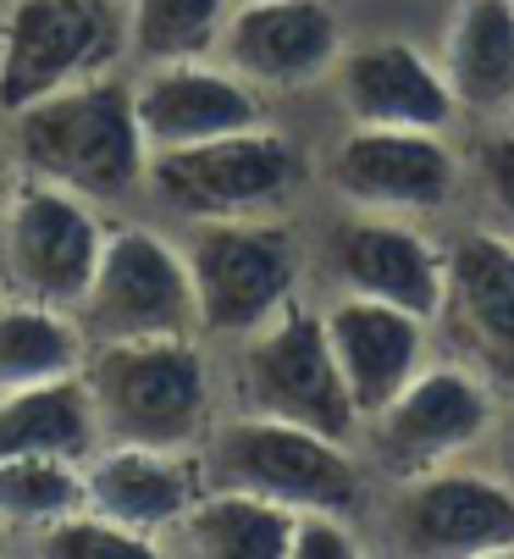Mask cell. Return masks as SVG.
<instances>
[{
    "label": "cell",
    "mask_w": 514,
    "mask_h": 559,
    "mask_svg": "<svg viewBox=\"0 0 514 559\" xmlns=\"http://www.w3.org/2000/svg\"><path fill=\"white\" fill-rule=\"evenodd\" d=\"M315 200V117L277 111L254 128L183 150H155L144 173V216L183 227L222 216H283Z\"/></svg>",
    "instance_id": "cell-1"
},
{
    "label": "cell",
    "mask_w": 514,
    "mask_h": 559,
    "mask_svg": "<svg viewBox=\"0 0 514 559\" xmlns=\"http://www.w3.org/2000/svg\"><path fill=\"white\" fill-rule=\"evenodd\" d=\"M7 144L17 155V173L72 189L111 216L144 211V173L150 144L133 111V78H89V84L56 90L34 106L0 117Z\"/></svg>",
    "instance_id": "cell-2"
},
{
    "label": "cell",
    "mask_w": 514,
    "mask_h": 559,
    "mask_svg": "<svg viewBox=\"0 0 514 559\" xmlns=\"http://www.w3.org/2000/svg\"><path fill=\"white\" fill-rule=\"evenodd\" d=\"M77 377L95 405L100 443L200 449L227 411L216 344L200 333L89 344Z\"/></svg>",
    "instance_id": "cell-3"
},
{
    "label": "cell",
    "mask_w": 514,
    "mask_h": 559,
    "mask_svg": "<svg viewBox=\"0 0 514 559\" xmlns=\"http://www.w3.org/2000/svg\"><path fill=\"white\" fill-rule=\"evenodd\" d=\"M189 261L200 338L232 344L266 328L277 310L310 294V233L304 211L283 216H222L171 227Z\"/></svg>",
    "instance_id": "cell-4"
},
{
    "label": "cell",
    "mask_w": 514,
    "mask_h": 559,
    "mask_svg": "<svg viewBox=\"0 0 514 559\" xmlns=\"http://www.w3.org/2000/svg\"><path fill=\"white\" fill-rule=\"evenodd\" d=\"M366 532L387 559H514V483L487 454L393 476L371 493Z\"/></svg>",
    "instance_id": "cell-5"
},
{
    "label": "cell",
    "mask_w": 514,
    "mask_h": 559,
    "mask_svg": "<svg viewBox=\"0 0 514 559\" xmlns=\"http://www.w3.org/2000/svg\"><path fill=\"white\" fill-rule=\"evenodd\" d=\"M315 200L454 222L465 211V133L349 128L315 117Z\"/></svg>",
    "instance_id": "cell-6"
},
{
    "label": "cell",
    "mask_w": 514,
    "mask_h": 559,
    "mask_svg": "<svg viewBox=\"0 0 514 559\" xmlns=\"http://www.w3.org/2000/svg\"><path fill=\"white\" fill-rule=\"evenodd\" d=\"M205 483L261 493L283 510H349L366 515L376 476L349 438H326L315 427L272 421V416H243L222 411L211 438L200 443Z\"/></svg>",
    "instance_id": "cell-7"
},
{
    "label": "cell",
    "mask_w": 514,
    "mask_h": 559,
    "mask_svg": "<svg viewBox=\"0 0 514 559\" xmlns=\"http://www.w3.org/2000/svg\"><path fill=\"white\" fill-rule=\"evenodd\" d=\"M222 360V405L243 416H272L294 427H315L326 438H360V411L337 377L315 294L277 310L266 328L232 344H216Z\"/></svg>",
    "instance_id": "cell-8"
},
{
    "label": "cell",
    "mask_w": 514,
    "mask_h": 559,
    "mask_svg": "<svg viewBox=\"0 0 514 559\" xmlns=\"http://www.w3.org/2000/svg\"><path fill=\"white\" fill-rule=\"evenodd\" d=\"M321 122L349 128H438L465 133L459 106L443 84V67L426 39V17L366 12L343 39L326 84L315 95Z\"/></svg>",
    "instance_id": "cell-9"
},
{
    "label": "cell",
    "mask_w": 514,
    "mask_h": 559,
    "mask_svg": "<svg viewBox=\"0 0 514 559\" xmlns=\"http://www.w3.org/2000/svg\"><path fill=\"white\" fill-rule=\"evenodd\" d=\"M304 233H310V294L387 299V305H404L420 316L438 310L449 222L310 200Z\"/></svg>",
    "instance_id": "cell-10"
},
{
    "label": "cell",
    "mask_w": 514,
    "mask_h": 559,
    "mask_svg": "<svg viewBox=\"0 0 514 559\" xmlns=\"http://www.w3.org/2000/svg\"><path fill=\"white\" fill-rule=\"evenodd\" d=\"M72 322L83 344H128V338H178L200 333L194 283L183 245L166 222L133 211L117 216L106 233V250L95 261L89 288L77 294Z\"/></svg>",
    "instance_id": "cell-11"
},
{
    "label": "cell",
    "mask_w": 514,
    "mask_h": 559,
    "mask_svg": "<svg viewBox=\"0 0 514 559\" xmlns=\"http://www.w3.org/2000/svg\"><path fill=\"white\" fill-rule=\"evenodd\" d=\"M128 67V0H0V117Z\"/></svg>",
    "instance_id": "cell-12"
},
{
    "label": "cell",
    "mask_w": 514,
    "mask_h": 559,
    "mask_svg": "<svg viewBox=\"0 0 514 559\" xmlns=\"http://www.w3.org/2000/svg\"><path fill=\"white\" fill-rule=\"evenodd\" d=\"M498 411H503V393L481 371L438 349V360H426V371L409 388H398L376 416L360 421L355 443L376 483H393V476H415V471L481 454L498 427Z\"/></svg>",
    "instance_id": "cell-13"
},
{
    "label": "cell",
    "mask_w": 514,
    "mask_h": 559,
    "mask_svg": "<svg viewBox=\"0 0 514 559\" xmlns=\"http://www.w3.org/2000/svg\"><path fill=\"white\" fill-rule=\"evenodd\" d=\"M355 28L343 0H238L216 61L232 67L249 90H261L277 111H310L326 72Z\"/></svg>",
    "instance_id": "cell-14"
},
{
    "label": "cell",
    "mask_w": 514,
    "mask_h": 559,
    "mask_svg": "<svg viewBox=\"0 0 514 559\" xmlns=\"http://www.w3.org/2000/svg\"><path fill=\"white\" fill-rule=\"evenodd\" d=\"M111 222V211L89 205L72 189L17 178L7 211H0V288L12 299L72 310L95 277Z\"/></svg>",
    "instance_id": "cell-15"
},
{
    "label": "cell",
    "mask_w": 514,
    "mask_h": 559,
    "mask_svg": "<svg viewBox=\"0 0 514 559\" xmlns=\"http://www.w3.org/2000/svg\"><path fill=\"white\" fill-rule=\"evenodd\" d=\"M432 333L449 360H465L498 393H514V245L503 233L470 216L449 222Z\"/></svg>",
    "instance_id": "cell-16"
},
{
    "label": "cell",
    "mask_w": 514,
    "mask_h": 559,
    "mask_svg": "<svg viewBox=\"0 0 514 559\" xmlns=\"http://www.w3.org/2000/svg\"><path fill=\"white\" fill-rule=\"evenodd\" d=\"M315 305H321L337 377L349 388L360 421L376 416L398 388H409L426 371V360H438L432 316L387 299H355V294H315Z\"/></svg>",
    "instance_id": "cell-17"
},
{
    "label": "cell",
    "mask_w": 514,
    "mask_h": 559,
    "mask_svg": "<svg viewBox=\"0 0 514 559\" xmlns=\"http://www.w3.org/2000/svg\"><path fill=\"white\" fill-rule=\"evenodd\" d=\"M133 78V111L144 128L150 155L155 150H183L216 133H238L277 117V106L249 90L232 67H222L216 56L200 61H160V67H128Z\"/></svg>",
    "instance_id": "cell-18"
},
{
    "label": "cell",
    "mask_w": 514,
    "mask_h": 559,
    "mask_svg": "<svg viewBox=\"0 0 514 559\" xmlns=\"http://www.w3.org/2000/svg\"><path fill=\"white\" fill-rule=\"evenodd\" d=\"M426 39L465 128L514 117V0H438Z\"/></svg>",
    "instance_id": "cell-19"
},
{
    "label": "cell",
    "mask_w": 514,
    "mask_h": 559,
    "mask_svg": "<svg viewBox=\"0 0 514 559\" xmlns=\"http://www.w3.org/2000/svg\"><path fill=\"white\" fill-rule=\"evenodd\" d=\"M205 493L200 449H150V443H100L83 460V504L111 515L117 526L155 543L171 532L194 499Z\"/></svg>",
    "instance_id": "cell-20"
},
{
    "label": "cell",
    "mask_w": 514,
    "mask_h": 559,
    "mask_svg": "<svg viewBox=\"0 0 514 559\" xmlns=\"http://www.w3.org/2000/svg\"><path fill=\"white\" fill-rule=\"evenodd\" d=\"M288 537L294 510L243 488L205 483V493L160 537V559H288Z\"/></svg>",
    "instance_id": "cell-21"
},
{
    "label": "cell",
    "mask_w": 514,
    "mask_h": 559,
    "mask_svg": "<svg viewBox=\"0 0 514 559\" xmlns=\"http://www.w3.org/2000/svg\"><path fill=\"white\" fill-rule=\"evenodd\" d=\"M95 449H100V421L77 371L0 399V460H17V454L89 460Z\"/></svg>",
    "instance_id": "cell-22"
},
{
    "label": "cell",
    "mask_w": 514,
    "mask_h": 559,
    "mask_svg": "<svg viewBox=\"0 0 514 559\" xmlns=\"http://www.w3.org/2000/svg\"><path fill=\"white\" fill-rule=\"evenodd\" d=\"M83 349L89 344H83L72 310L0 294V399L17 388L72 377L83 366Z\"/></svg>",
    "instance_id": "cell-23"
},
{
    "label": "cell",
    "mask_w": 514,
    "mask_h": 559,
    "mask_svg": "<svg viewBox=\"0 0 514 559\" xmlns=\"http://www.w3.org/2000/svg\"><path fill=\"white\" fill-rule=\"evenodd\" d=\"M238 0H128V61H200L216 56Z\"/></svg>",
    "instance_id": "cell-24"
},
{
    "label": "cell",
    "mask_w": 514,
    "mask_h": 559,
    "mask_svg": "<svg viewBox=\"0 0 514 559\" xmlns=\"http://www.w3.org/2000/svg\"><path fill=\"white\" fill-rule=\"evenodd\" d=\"M83 510V460L61 454H17L0 460V521L17 537V554L34 532Z\"/></svg>",
    "instance_id": "cell-25"
},
{
    "label": "cell",
    "mask_w": 514,
    "mask_h": 559,
    "mask_svg": "<svg viewBox=\"0 0 514 559\" xmlns=\"http://www.w3.org/2000/svg\"><path fill=\"white\" fill-rule=\"evenodd\" d=\"M514 245V122L465 128V211Z\"/></svg>",
    "instance_id": "cell-26"
},
{
    "label": "cell",
    "mask_w": 514,
    "mask_h": 559,
    "mask_svg": "<svg viewBox=\"0 0 514 559\" xmlns=\"http://www.w3.org/2000/svg\"><path fill=\"white\" fill-rule=\"evenodd\" d=\"M23 554H34V559H160L150 537L117 526L111 515H100L89 504L72 510L56 526H45V532H34L23 543Z\"/></svg>",
    "instance_id": "cell-27"
},
{
    "label": "cell",
    "mask_w": 514,
    "mask_h": 559,
    "mask_svg": "<svg viewBox=\"0 0 514 559\" xmlns=\"http://www.w3.org/2000/svg\"><path fill=\"white\" fill-rule=\"evenodd\" d=\"M288 559H376L366 515L349 510H299L294 515V537H288Z\"/></svg>",
    "instance_id": "cell-28"
},
{
    "label": "cell",
    "mask_w": 514,
    "mask_h": 559,
    "mask_svg": "<svg viewBox=\"0 0 514 559\" xmlns=\"http://www.w3.org/2000/svg\"><path fill=\"white\" fill-rule=\"evenodd\" d=\"M509 483H514V393H503V411H498V427H492V438H487V449H481Z\"/></svg>",
    "instance_id": "cell-29"
},
{
    "label": "cell",
    "mask_w": 514,
    "mask_h": 559,
    "mask_svg": "<svg viewBox=\"0 0 514 559\" xmlns=\"http://www.w3.org/2000/svg\"><path fill=\"white\" fill-rule=\"evenodd\" d=\"M17 178H23V173H17V155H12V144H7V128H0V211H7Z\"/></svg>",
    "instance_id": "cell-30"
},
{
    "label": "cell",
    "mask_w": 514,
    "mask_h": 559,
    "mask_svg": "<svg viewBox=\"0 0 514 559\" xmlns=\"http://www.w3.org/2000/svg\"><path fill=\"white\" fill-rule=\"evenodd\" d=\"M355 17H366V12H409V17H432V12H415L409 0H343Z\"/></svg>",
    "instance_id": "cell-31"
},
{
    "label": "cell",
    "mask_w": 514,
    "mask_h": 559,
    "mask_svg": "<svg viewBox=\"0 0 514 559\" xmlns=\"http://www.w3.org/2000/svg\"><path fill=\"white\" fill-rule=\"evenodd\" d=\"M7 554H17V537L7 532V521H0V559H7Z\"/></svg>",
    "instance_id": "cell-32"
},
{
    "label": "cell",
    "mask_w": 514,
    "mask_h": 559,
    "mask_svg": "<svg viewBox=\"0 0 514 559\" xmlns=\"http://www.w3.org/2000/svg\"><path fill=\"white\" fill-rule=\"evenodd\" d=\"M409 7H415V12H432V7H438V0H409Z\"/></svg>",
    "instance_id": "cell-33"
},
{
    "label": "cell",
    "mask_w": 514,
    "mask_h": 559,
    "mask_svg": "<svg viewBox=\"0 0 514 559\" xmlns=\"http://www.w3.org/2000/svg\"><path fill=\"white\" fill-rule=\"evenodd\" d=\"M0 294H7V288H0Z\"/></svg>",
    "instance_id": "cell-34"
},
{
    "label": "cell",
    "mask_w": 514,
    "mask_h": 559,
    "mask_svg": "<svg viewBox=\"0 0 514 559\" xmlns=\"http://www.w3.org/2000/svg\"><path fill=\"white\" fill-rule=\"evenodd\" d=\"M509 122H514V117H509Z\"/></svg>",
    "instance_id": "cell-35"
}]
</instances>
